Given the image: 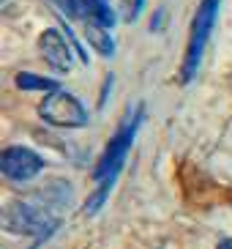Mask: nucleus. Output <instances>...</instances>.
Masks as SVG:
<instances>
[{
  "instance_id": "nucleus-11",
  "label": "nucleus",
  "mask_w": 232,
  "mask_h": 249,
  "mask_svg": "<svg viewBox=\"0 0 232 249\" xmlns=\"http://www.w3.org/2000/svg\"><path fill=\"white\" fill-rule=\"evenodd\" d=\"M142 8H145V0H120V14L126 22H137Z\"/></svg>"
},
{
  "instance_id": "nucleus-8",
  "label": "nucleus",
  "mask_w": 232,
  "mask_h": 249,
  "mask_svg": "<svg viewBox=\"0 0 232 249\" xmlns=\"http://www.w3.org/2000/svg\"><path fill=\"white\" fill-rule=\"evenodd\" d=\"M85 17H90V22L101 25V28H115V11L109 0H85Z\"/></svg>"
},
{
  "instance_id": "nucleus-2",
  "label": "nucleus",
  "mask_w": 232,
  "mask_h": 249,
  "mask_svg": "<svg viewBox=\"0 0 232 249\" xmlns=\"http://www.w3.org/2000/svg\"><path fill=\"white\" fill-rule=\"evenodd\" d=\"M218 8H221V0H202L199 8H197L194 22H191V33H189V44H186V55H183V66H181L183 82H191L194 74L199 71L208 38H211L213 25L218 19Z\"/></svg>"
},
{
  "instance_id": "nucleus-5",
  "label": "nucleus",
  "mask_w": 232,
  "mask_h": 249,
  "mask_svg": "<svg viewBox=\"0 0 232 249\" xmlns=\"http://www.w3.org/2000/svg\"><path fill=\"white\" fill-rule=\"evenodd\" d=\"M0 170H3V176H6L8 181L28 183L36 176H41L44 159L36 151H30V148H25V145H8L6 151H3V159H0Z\"/></svg>"
},
{
  "instance_id": "nucleus-13",
  "label": "nucleus",
  "mask_w": 232,
  "mask_h": 249,
  "mask_svg": "<svg viewBox=\"0 0 232 249\" xmlns=\"http://www.w3.org/2000/svg\"><path fill=\"white\" fill-rule=\"evenodd\" d=\"M218 249H232V238H224V241L218 244Z\"/></svg>"
},
{
  "instance_id": "nucleus-4",
  "label": "nucleus",
  "mask_w": 232,
  "mask_h": 249,
  "mask_svg": "<svg viewBox=\"0 0 232 249\" xmlns=\"http://www.w3.org/2000/svg\"><path fill=\"white\" fill-rule=\"evenodd\" d=\"M38 118L55 129H82L87 124V110L74 93L55 90L38 104Z\"/></svg>"
},
{
  "instance_id": "nucleus-12",
  "label": "nucleus",
  "mask_w": 232,
  "mask_h": 249,
  "mask_svg": "<svg viewBox=\"0 0 232 249\" xmlns=\"http://www.w3.org/2000/svg\"><path fill=\"white\" fill-rule=\"evenodd\" d=\"M60 6H63V11L71 19H80V17H85V0H58Z\"/></svg>"
},
{
  "instance_id": "nucleus-10",
  "label": "nucleus",
  "mask_w": 232,
  "mask_h": 249,
  "mask_svg": "<svg viewBox=\"0 0 232 249\" xmlns=\"http://www.w3.org/2000/svg\"><path fill=\"white\" fill-rule=\"evenodd\" d=\"M112 183H115V178H109V181H101V183H99V189L93 192V197H87V203H85V213H87V216H93V213L104 205V200H107L109 189H112Z\"/></svg>"
},
{
  "instance_id": "nucleus-6",
  "label": "nucleus",
  "mask_w": 232,
  "mask_h": 249,
  "mask_svg": "<svg viewBox=\"0 0 232 249\" xmlns=\"http://www.w3.org/2000/svg\"><path fill=\"white\" fill-rule=\"evenodd\" d=\"M38 50H41L44 60H47L55 71H60V74L71 71L74 52H71V47H68V41L63 38L60 30H55V28L44 30L41 36H38Z\"/></svg>"
},
{
  "instance_id": "nucleus-7",
  "label": "nucleus",
  "mask_w": 232,
  "mask_h": 249,
  "mask_svg": "<svg viewBox=\"0 0 232 249\" xmlns=\"http://www.w3.org/2000/svg\"><path fill=\"white\" fill-rule=\"evenodd\" d=\"M85 38L99 55H104V58L115 55V41H112V36H109L107 28H101V25H96V22H87L85 25Z\"/></svg>"
},
{
  "instance_id": "nucleus-3",
  "label": "nucleus",
  "mask_w": 232,
  "mask_h": 249,
  "mask_svg": "<svg viewBox=\"0 0 232 249\" xmlns=\"http://www.w3.org/2000/svg\"><path fill=\"white\" fill-rule=\"evenodd\" d=\"M60 222L52 216V213L41 211L36 205L22 203V200H11L6 205V213H3V227L8 233L17 235H36V238H50L55 230H58Z\"/></svg>"
},
{
  "instance_id": "nucleus-9",
  "label": "nucleus",
  "mask_w": 232,
  "mask_h": 249,
  "mask_svg": "<svg viewBox=\"0 0 232 249\" xmlns=\"http://www.w3.org/2000/svg\"><path fill=\"white\" fill-rule=\"evenodd\" d=\"M17 88L19 90H41V93H55L60 90V82L58 80H50V77H38V74H30V71H19L14 77Z\"/></svg>"
},
{
  "instance_id": "nucleus-1",
  "label": "nucleus",
  "mask_w": 232,
  "mask_h": 249,
  "mask_svg": "<svg viewBox=\"0 0 232 249\" xmlns=\"http://www.w3.org/2000/svg\"><path fill=\"white\" fill-rule=\"evenodd\" d=\"M142 118H145L142 107L131 110L129 115H126V121L120 124V129L112 134V140L107 142L104 154L99 156V161H96V167H93V181L96 183L117 178V173H120L126 156H129V151H131V145H134V137H137L139 126H142Z\"/></svg>"
}]
</instances>
